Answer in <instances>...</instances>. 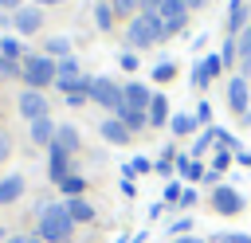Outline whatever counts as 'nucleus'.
<instances>
[{
    "label": "nucleus",
    "mask_w": 251,
    "mask_h": 243,
    "mask_svg": "<svg viewBox=\"0 0 251 243\" xmlns=\"http://www.w3.org/2000/svg\"><path fill=\"white\" fill-rule=\"evenodd\" d=\"M192 129H196L192 114H173V133H192Z\"/></svg>",
    "instance_id": "nucleus-26"
},
{
    "label": "nucleus",
    "mask_w": 251,
    "mask_h": 243,
    "mask_svg": "<svg viewBox=\"0 0 251 243\" xmlns=\"http://www.w3.org/2000/svg\"><path fill=\"white\" fill-rule=\"evenodd\" d=\"M173 243H204V239H192V235H180V239H173Z\"/></svg>",
    "instance_id": "nucleus-39"
},
{
    "label": "nucleus",
    "mask_w": 251,
    "mask_h": 243,
    "mask_svg": "<svg viewBox=\"0 0 251 243\" xmlns=\"http://www.w3.org/2000/svg\"><path fill=\"white\" fill-rule=\"evenodd\" d=\"M94 24H98L102 31H110V24H114V8H110V4H98V8H94Z\"/></svg>",
    "instance_id": "nucleus-25"
},
{
    "label": "nucleus",
    "mask_w": 251,
    "mask_h": 243,
    "mask_svg": "<svg viewBox=\"0 0 251 243\" xmlns=\"http://www.w3.org/2000/svg\"><path fill=\"white\" fill-rule=\"evenodd\" d=\"M55 133H59V125L51 122V114H47V118H39V122H31V141H35V145H47V149H51Z\"/></svg>",
    "instance_id": "nucleus-13"
},
{
    "label": "nucleus",
    "mask_w": 251,
    "mask_h": 243,
    "mask_svg": "<svg viewBox=\"0 0 251 243\" xmlns=\"http://www.w3.org/2000/svg\"><path fill=\"white\" fill-rule=\"evenodd\" d=\"M227 102H231V110H235V114H243V118H247V110H251V82L235 74V78L227 82Z\"/></svg>",
    "instance_id": "nucleus-8"
},
{
    "label": "nucleus",
    "mask_w": 251,
    "mask_h": 243,
    "mask_svg": "<svg viewBox=\"0 0 251 243\" xmlns=\"http://www.w3.org/2000/svg\"><path fill=\"white\" fill-rule=\"evenodd\" d=\"M180 172H184L188 180H200V176H204V169H200L196 161H180Z\"/></svg>",
    "instance_id": "nucleus-29"
},
{
    "label": "nucleus",
    "mask_w": 251,
    "mask_h": 243,
    "mask_svg": "<svg viewBox=\"0 0 251 243\" xmlns=\"http://www.w3.org/2000/svg\"><path fill=\"white\" fill-rule=\"evenodd\" d=\"M16 74H20V63L8 59V55H0V78H16Z\"/></svg>",
    "instance_id": "nucleus-28"
},
{
    "label": "nucleus",
    "mask_w": 251,
    "mask_h": 243,
    "mask_svg": "<svg viewBox=\"0 0 251 243\" xmlns=\"http://www.w3.org/2000/svg\"><path fill=\"white\" fill-rule=\"evenodd\" d=\"M71 216H67V208L63 204H47V208H39V239L43 243H67L71 239Z\"/></svg>",
    "instance_id": "nucleus-2"
},
{
    "label": "nucleus",
    "mask_w": 251,
    "mask_h": 243,
    "mask_svg": "<svg viewBox=\"0 0 251 243\" xmlns=\"http://www.w3.org/2000/svg\"><path fill=\"white\" fill-rule=\"evenodd\" d=\"M114 118H118V122H122V125H126L129 133H137V129L145 125V114H141V110H129V106H122V110H118Z\"/></svg>",
    "instance_id": "nucleus-20"
},
{
    "label": "nucleus",
    "mask_w": 251,
    "mask_h": 243,
    "mask_svg": "<svg viewBox=\"0 0 251 243\" xmlns=\"http://www.w3.org/2000/svg\"><path fill=\"white\" fill-rule=\"evenodd\" d=\"M67 161H71V153H63L59 145H51V149H47V172H51V180H55V184H63V180L71 176V172H67Z\"/></svg>",
    "instance_id": "nucleus-12"
},
{
    "label": "nucleus",
    "mask_w": 251,
    "mask_h": 243,
    "mask_svg": "<svg viewBox=\"0 0 251 243\" xmlns=\"http://www.w3.org/2000/svg\"><path fill=\"white\" fill-rule=\"evenodd\" d=\"M196 122H212V106H208V102L196 106Z\"/></svg>",
    "instance_id": "nucleus-34"
},
{
    "label": "nucleus",
    "mask_w": 251,
    "mask_h": 243,
    "mask_svg": "<svg viewBox=\"0 0 251 243\" xmlns=\"http://www.w3.org/2000/svg\"><path fill=\"white\" fill-rule=\"evenodd\" d=\"M55 86L59 90H67V94H75V90H82V86H90V78H82L78 74V59H59V74H55Z\"/></svg>",
    "instance_id": "nucleus-5"
},
{
    "label": "nucleus",
    "mask_w": 251,
    "mask_h": 243,
    "mask_svg": "<svg viewBox=\"0 0 251 243\" xmlns=\"http://www.w3.org/2000/svg\"><path fill=\"white\" fill-rule=\"evenodd\" d=\"M184 4H188V8H200V4H204V0H184Z\"/></svg>",
    "instance_id": "nucleus-41"
},
{
    "label": "nucleus",
    "mask_w": 251,
    "mask_h": 243,
    "mask_svg": "<svg viewBox=\"0 0 251 243\" xmlns=\"http://www.w3.org/2000/svg\"><path fill=\"white\" fill-rule=\"evenodd\" d=\"M227 27H231V39H235V35H239V31L247 27V8H243V4L227 12Z\"/></svg>",
    "instance_id": "nucleus-21"
},
{
    "label": "nucleus",
    "mask_w": 251,
    "mask_h": 243,
    "mask_svg": "<svg viewBox=\"0 0 251 243\" xmlns=\"http://www.w3.org/2000/svg\"><path fill=\"white\" fill-rule=\"evenodd\" d=\"M59 188H63V192H67V196H78V192H82V188H86V180H82V176H78V172H71V176H67V180H63V184H59Z\"/></svg>",
    "instance_id": "nucleus-27"
},
{
    "label": "nucleus",
    "mask_w": 251,
    "mask_h": 243,
    "mask_svg": "<svg viewBox=\"0 0 251 243\" xmlns=\"http://www.w3.org/2000/svg\"><path fill=\"white\" fill-rule=\"evenodd\" d=\"M161 39H169V31H165V24H161L157 12H137L129 20V31H126V43L129 47H153Z\"/></svg>",
    "instance_id": "nucleus-1"
},
{
    "label": "nucleus",
    "mask_w": 251,
    "mask_h": 243,
    "mask_svg": "<svg viewBox=\"0 0 251 243\" xmlns=\"http://www.w3.org/2000/svg\"><path fill=\"white\" fill-rule=\"evenodd\" d=\"M55 74H59V63L47 59V55H24V63H20V78H24L31 90L55 86Z\"/></svg>",
    "instance_id": "nucleus-3"
},
{
    "label": "nucleus",
    "mask_w": 251,
    "mask_h": 243,
    "mask_svg": "<svg viewBox=\"0 0 251 243\" xmlns=\"http://www.w3.org/2000/svg\"><path fill=\"white\" fill-rule=\"evenodd\" d=\"M24 196V176L16 172V176H4L0 180V204H16Z\"/></svg>",
    "instance_id": "nucleus-15"
},
{
    "label": "nucleus",
    "mask_w": 251,
    "mask_h": 243,
    "mask_svg": "<svg viewBox=\"0 0 251 243\" xmlns=\"http://www.w3.org/2000/svg\"><path fill=\"white\" fill-rule=\"evenodd\" d=\"M122 94H126V106L129 110H149V102H153V90L149 86H141V82H129V86H122Z\"/></svg>",
    "instance_id": "nucleus-11"
},
{
    "label": "nucleus",
    "mask_w": 251,
    "mask_h": 243,
    "mask_svg": "<svg viewBox=\"0 0 251 243\" xmlns=\"http://www.w3.org/2000/svg\"><path fill=\"white\" fill-rule=\"evenodd\" d=\"M63 208H67V216H71L75 223H90V219H94V208H90L86 200H78V196H71Z\"/></svg>",
    "instance_id": "nucleus-17"
},
{
    "label": "nucleus",
    "mask_w": 251,
    "mask_h": 243,
    "mask_svg": "<svg viewBox=\"0 0 251 243\" xmlns=\"http://www.w3.org/2000/svg\"><path fill=\"white\" fill-rule=\"evenodd\" d=\"M220 243H251V235H243V231H231V235H216Z\"/></svg>",
    "instance_id": "nucleus-32"
},
{
    "label": "nucleus",
    "mask_w": 251,
    "mask_h": 243,
    "mask_svg": "<svg viewBox=\"0 0 251 243\" xmlns=\"http://www.w3.org/2000/svg\"><path fill=\"white\" fill-rule=\"evenodd\" d=\"M145 122H149V125H165V122H169V106H165L161 94H153V102H149V110H145Z\"/></svg>",
    "instance_id": "nucleus-18"
},
{
    "label": "nucleus",
    "mask_w": 251,
    "mask_h": 243,
    "mask_svg": "<svg viewBox=\"0 0 251 243\" xmlns=\"http://www.w3.org/2000/svg\"><path fill=\"white\" fill-rule=\"evenodd\" d=\"M67 51H71V39H67V35H51L43 55H59V59H67Z\"/></svg>",
    "instance_id": "nucleus-22"
},
{
    "label": "nucleus",
    "mask_w": 251,
    "mask_h": 243,
    "mask_svg": "<svg viewBox=\"0 0 251 243\" xmlns=\"http://www.w3.org/2000/svg\"><path fill=\"white\" fill-rule=\"evenodd\" d=\"M90 102H98L102 110L118 114V110L126 106V94H122V86L110 82V78H90Z\"/></svg>",
    "instance_id": "nucleus-4"
},
{
    "label": "nucleus",
    "mask_w": 251,
    "mask_h": 243,
    "mask_svg": "<svg viewBox=\"0 0 251 243\" xmlns=\"http://www.w3.org/2000/svg\"><path fill=\"white\" fill-rule=\"evenodd\" d=\"M161 4H165V0H137L141 12H161Z\"/></svg>",
    "instance_id": "nucleus-35"
},
{
    "label": "nucleus",
    "mask_w": 251,
    "mask_h": 243,
    "mask_svg": "<svg viewBox=\"0 0 251 243\" xmlns=\"http://www.w3.org/2000/svg\"><path fill=\"white\" fill-rule=\"evenodd\" d=\"M235 55H239V59H251V24L235 35Z\"/></svg>",
    "instance_id": "nucleus-24"
},
{
    "label": "nucleus",
    "mask_w": 251,
    "mask_h": 243,
    "mask_svg": "<svg viewBox=\"0 0 251 243\" xmlns=\"http://www.w3.org/2000/svg\"><path fill=\"white\" fill-rule=\"evenodd\" d=\"M122 67L133 71V67H137V55H133V51H122Z\"/></svg>",
    "instance_id": "nucleus-36"
},
{
    "label": "nucleus",
    "mask_w": 251,
    "mask_h": 243,
    "mask_svg": "<svg viewBox=\"0 0 251 243\" xmlns=\"http://www.w3.org/2000/svg\"><path fill=\"white\" fill-rule=\"evenodd\" d=\"M98 133L106 137V141H114V145H122V141H129V129L118 122V118H106L102 125H98Z\"/></svg>",
    "instance_id": "nucleus-16"
},
{
    "label": "nucleus",
    "mask_w": 251,
    "mask_h": 243,
    "mask_svg": "<svg viewBox=\"0 0 251 243\" xmlns=\"http://www.w3.org/2000/svg\"><path fill=\"white\" fill-rule=\"evenodd\" d=\"M157 16H161V24H165V31L173 35V31H180V27L188 24V4H184V0H165Z\"/></svg>",
    "instance_id": "nucleus-7"
},
{
    "label": "nucleus",
    "mask_w": 251,
    "mask_h": 243,
    "mask_svg": "<svg viewBox=\"0 0 251 243\" xmlns=\"http://www.w3.org/2000/svg\"><path fill=\"white\" fill-rule=\"evenodd\" d=\"M35 4H63V0H35Z\"/></svg>",
    "instance_id": "nucleus-43"
},
{
    "label": "nucleus",
    "mask_w": 251,
    "mask_h": 243,
    "mask_svg": "<svg viewBox=\"0 0 251 243\" xmlns=\"http://www.w3.org/2000/svg\"><path fill=\"white\" fill-rule=\"evenodd\" d=\"M16 110H20L24 122H39V118H47V98H43V90H24V94L16 98Z\"/></svg>",
    "instance_id": "nucleus-6"
},
{
    "label": "nucleus",
    "mask_w": 251,
    "mask_h": 243,
    "mask_svg": "<svg viewBox=\"0 0 251 243\" xmlns=\"http://www.w3.org/2000/svg\"><path fill=\"white\" fill-rule=\"evenodd\" d=\"M243 122H247V125H251V110H247V118H243Z\"/></svg>",
    "instance_id": "nucleus-45"
},
{
    "label": "nucleus",
    "mask_w": 251,
    "mask_h": 243,
    "mask_svg": "<svg viewBox=\"0 0 251 243\" xmlns=\"http://www.w3.org/2000/svg\"><path fill=\"white\" fill-rule=\"evenodd\" d=\"M110 8H114V12H137V0H114Z\"/></svg>",
    "instance_id": "nucleus-33"
},
{
    "label": "nucleus",
    "mask_w": 251,
    "mask_h": 243,
    "mask_svg": "<svg viewBox=\"0 0 251 243\" xmlns=\"http://www.w3.org/2000/svg\"><path fill=\"white\" fill-rule=\"evenodd\" d=\"M173 71H176L173 63H157V67H153V78H173Z\"/></svg>",
    "instance_id": "nucleus-31"
},
{
    "label": "nucleus",
    "mask_w": 251,
    "mask_h": 243,
    "mask_svg": "<svg viewBox=\"0 0 251 243\" xmlns=\"http://www.w3.org/2000/svg\"><path fill=\"white\" fill-rule=\"evenodd\" d=\"M0 55H8V59H24V43H20L16 35H8V39H0Z\"/></svg>",
    "instance_id": "nucleus-23"
},
{
    "label": "nucleus",
    "mask_w": 251,
    "mask_h": 243,
    "mask_svg": "<svg viewBox=\"0 0 251 243\" xmlns=\"http://www.w3.org/2000/svg\"><path fill=\"white\" fill-rule=\"evenodd\" d=\"M4 239H8V235H4V227H0V243H4Z\"/></svg>",
    "instance_id": "nucleus-46"
},
{
    "label": "nucleus",
    "mask_w": 251,
    "mask_h": 243,
    "mask_svg": "<svg viewBox=\"0 0 251 243\" xmlns=\"http://www.w3.org/2000/svg\"><path fill=\"white\" fill-rule=\"evenodd\" d=\"M126 243H145V235H133V239H126Z\"/></svg>",
    "instance_id": "nucleus-40"
},
{
    "label": "nucleus",
    "mask_w": 251,
    "mask_h": 243,
    "mask_svg": "<svg viewBox=\"0 0 251 243\" xmlns=\"http://www.w3.org/2000/svg\"><path fill=\"white\" fill-rule=\"evenodd\" d=\"M212 208L224 212V216H235V212L243 208V196H239L235 188H227V184H216V192H212Z\"/></svg>",
    "instance_id": "nucleus-9"
},
{
    "label": "nucleus",
    "mask_w": 251,
    "mask_h": 243,
    "mask_svg": "<svg viewBox=\"0 0 251 243\" xmlns=\"http://www.w3.org/2000/svg\"><path fill=\"white\" fill-rule=\"evenodd\" d=\"M27 243H43V239H39V235H31V239H27Z\"/></svg>",
    "instance_id": "nucleus-44"
},
{
    "label": "nucleus",
    "mask_w": 251,
    "mask_h": 243,
    "mask_svg": "<svg viewBox=\"0 0 251 243\" xmlns=\"http://www.w3.org/2000/svg\"><path fill=\"white\" fill-rule=\"evenodd\" d=\"M220 63H227V67L235 63V39H227V43H224V51H220Z\"/></svg>",
    "instance_id": "nucleus-30"
},
{
    "label": "nucleus",
    "mask_w": 251,
    "mask_h": 243,
    "mask_svg": "<svg viewBox=\"0 0 251 243\" xmlns=\"http://www.w3.org/2000/svg\"><path fill=\"white\" fill-rule=\"evenodd\" d=\"M216 71H220V59H200V63L192 67V86H196V90L208 86V82L216 78Z\"/></svg>",
    "instance_id": "nucleus-14"
},
{
    "label": "nucleus",
    "mask_w": 251,
    "mask_h": 243,
    "mask_svg": "<svg viewBox=\"0 0 251 243\" xmlns=\"http://www.w3.org/2000/svg\"><path fill=\"white\" fill-rule=\"evenodd\" d=\"M4 243H27V239H20V235H16V239H4Z\"/></svg>",
    "instance_id": "nucleus-42"
},
{
    "label": "nucleus",
    "mask_w": 251,
    "mask_h": 243,
    "mask_svg": "<svg viewBox=\"0 0 251 243\" xmlns=\"http://www.w3.org/2000/svg\"><path fill=\"white\" fill-rule=\"evenodd\" d=\"M12 27L20 35H35L43 27V12L39 8H20V12H12Z\"/></svg>",
    "instance_id": "nucleus-10"
},
{
    "label": "nucleus",
    "mask_w": 251,
    "mask_h": 243,
    "mask_svg": "<svg viewBox=\"0 0 251 243\" xmlns=\"http://www.w3.org/2000/svg\"><path fill=\"white\" fill-rule=\"evenodd\" d=\"M8 153H12V141H8V133H4V129H0V161H4V157H8Z\"/></svg>",
    "instance_id": "nucleus-37"
},
{
    "label": "nucleus",
    "mask_w": 251,
    "mask_h": 243,
    "mask_svg": "<svg viewBox=\"0 0 251 243\" xmlns=\"http://www.w3.org/2000/svg\"><path fill=\"white\" fill-rule=\"evenodd\" d=\"M51 145H59L63 153H75V149H78V129H75V125H59V133H55Z\"/></svg>",
    "instance_id": "nucleus-19"
},
{
    "label": "nucleus",
    "mask_w": 251,
    "mask_h": 243,
    "mask_svg": "<svg viewBox=\"0 0 251 243\" xmlns=\"http://www.w3.org/2000/svg\"><path fill=\"white\" fill-rule=\"evenodd\" d=\"M0 4H4V8H8V12H20V8H24V4H20V0H0Z\"/></svg>",
    "instance_id": "nucleus-38"
}]
</instances>
